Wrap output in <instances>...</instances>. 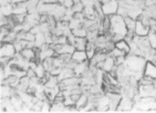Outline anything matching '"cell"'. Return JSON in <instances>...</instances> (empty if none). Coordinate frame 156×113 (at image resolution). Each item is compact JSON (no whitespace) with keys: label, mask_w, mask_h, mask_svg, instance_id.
<instances>
[{"label":"cell","mask_w":156,"mask_h":113,"mask_svg":"<svg viewBox=\"0 0 156 113\" xmlns=\"http://www.w3.org/2000/svg\"><path fill=\"white\" fill-rule=\"evenodd\" d=\"M1 57H7L12 59L16 54V50L12 43L3 42L1 45Z\"/></svg>","instance_id":"obj_4"},{"label":"cell","mask_w":156,"mask_h":113,"mask_svg":"<svg viewBox=\"0 0 156 113\" xmlns=\"http://www.w3.org/2000/svg\"><path fill=\"white\" fill-rule=\"evenodd\" d=\"M89 69V61H86L85 62H82V63L76 64L74 66L73 71L74 72V75L76 76H83L85 73Z\"/></svg>","instance_id":"obj_10"},{"label":"cell","mask_w":156,"mask_h":113,"mask_svg":"<svg viewBox=\"0 0 156 113\" xmlns=\"http://www.w3.org/2000/svg\"><path fill=\"white\" fill-rule=\"evenodd\" d=\"M51 105H50L48 103H43L41 107V111L42 112H48L49 111H51Z\"/></svg>","instance_id":"obj_25"},{"label":"cell","mask_w":156,"mask_h":113,"mask_svg":"<svg viewBox=\"0 0 156 113\" xmlns=\"http://www.w3.org/2000/svg\"><path fill=\"white\" fill-rule=\"evenodd\" d=\"M34 71L36 73V76L40 79L44 77V75H46V72H47L46 70L44 69V68L42 65V64H37Z\"/></svg>","instance_id":"obj_19"},{"label":"cell","mask_w":156,"mask_h":113,"mask_svg":"<svg viewBox=\"0 0 156 113\" xmlns=\"http://www.w3.org/2000/svg\"><path fill=\"white\" fill-rule=\"evenodd\" d=\"M148 38L152 48L156 49V33L150 31L148 35Z\"/></svg>","instance_id":"obj_21"},{"label":"cell","mask_w":156,"mask_h":113,"mask_svg":"<svg viewBox=\"0 0 156 113\" xmlns=\"http://www.w3.org/2000/svg\"><path fill=\"white\" fill-rule=\"evenodd\" d=\"M115 65V58L109 55L107 56V57L105 58L103 62L101 69L106 72H109L114 69Z\"/></svg>","instance_id":"obj_13"},{"label":"cell","mask_w":156,"mask_h":113,"mask_svg":"<svg viewBox=\"0 0 156 113\" xmlns=\"http://www.w3.org/2000/svg\"><path fill=\"white\" fill-rule=\"evenodd\" d=\"M115 47L123 52L126 56L130 54L131 49L130 43L126 39H122L115 43Z\"/></svg>","instance_id":"obj_12"},{"label":"cell","mask_w":156,"mask_h":113,"mask_svg":"<svg viewBox=\"0 0 156 113\" xmlns=\"http://www.w3.org/2000/svg\"><path fill=\"white\" fill-rule=\"evenodd\" d=\"M110 55L111 56H112L114 58H117L118 57H120V56H126V55L122 52L121 50H119L118 49H117L114 47L111 51L110 52Z\"/></svg>","instance_id":"obj_22"},{"label":"cell","mask_w":156,"mask_h":113,"mask_svg":"<svg viewBox=\"0 0 156 113\" xmlns=\"http://www.w3.org/2000/svg\"><path fill=\"white\" fill-rule=\"evenodd\" d=\"M110 17V28L108 33L111 37V40L114 43L120 39H124L128 32L124 17L116 14Z\"/></svg>","instance_id":"obj_1"},{"label":"cell","mask_w":156,"mask_h":113,"mask_svg":"<svg viewBox=\"0 0 156 113\" xmlns=\"http://www.w3.org/2000/svg\"><path fill=\"white\" fill-rule=\"evenodd\" d=\"M20 53L22 57L28 61L37 60V51L34 48H25Z\"/></svg>","instance_id":"obj_9"},{"label":"cell","mask_w":156,"mask_h":113,"mask_svg":"<svg viewBox=\"0 0 156 113\" xmlns=\"http://www.w3.org/2000/svg\"><path fill=\"white\" fill-rule=\"evenodd\" d=\"M119 0H110L107 3L102 4V11L105 16H111L118 13Z\"/></svg>","instance_id":"obj_3"},{"label":"cell","mask_w":156,"mask_h":113,"mask_svg":"<svg viewBox=\"0 0 156 113\" xmlns=\"http://www.w3.org/2000/svg\"><path fill=\"white\" fill-rule=\"evenodd\" d=\"M41 3L44 4H53L58 3V0H41Z\"/></svg>","instance_id":"obj_27"},{"label":"cell","mask_w":156,"mask_h":113,"mask_svg":"<svg viewBox=\"0 0 156 113\" xmlns=\"http://www.w3.org/2000/svg\"><path fill=\"white\" fill-rule=\"evenodd\" d=\"M150 32V27L143 24L140 20H137L134 30L135 35L139 37H147Z\"/></svg>","instance_id":"obj_7"},{"label":"cell","mask_w":156,"mask_h":113,"mask_svg":"<svg viewBox=\"0 0 156 113\" xmlns=\"http://www.w3.org/2000/svg\"><path fill=\"white\" fill-rule=\"evenodd\" d=\"M107 95L110 99L109 109L115 110L118 109L122 98L121 96L119 94V93L115 92H110Z\"/></svg>","instance_id":"obj_8"},{"label":"cell","mask_w":156,"mask_h":113,"mask_svg":"<svg viewBox=\"0 0 156 113\" xmlns=\"http://www.w3.org/2000/svg\"><path fill=\"white\" fill-rule=\"evenodd\" d=\"M87 43H88V40H87V38L76 37L74 46L76 50H85L86 48H87Z\"/></svg>","instance_id":"obj_14"},{"label":"cell","mask_w":156,"mask_h":113,"mask_svg":"<svg viewBox=\"0 0 156 113\" xmlns=\"http://www.w3.org/2000/svg\"><path fill=\"white\" fill-rule=\"evenodd\" d=\"M74 0H65L63 6L66 8L69 9V8H72V6L74 5Z\"/></svg>","instance_id":"obj_24"},{"label":"cell","mask_w":156,"mask_h":113,"mask_svg":"<svg viewBox=\"0 0 156 113\" xmlns=\"http://www.w3.org/2000/svg\"><path fill=\"white\" fill-rule=\"evenodd\" d=\"M155 63H156V49H155Z\"/></svg>","instance_id":"obj_28"},{"label":"cell","mask_w":156,"mask_h":113,"mask_svg":"<svg viewBox=\"0 0 156 113\" xmlns=\"http://www.w3.org/2000/svg\"><path fill=\"white\" fill-rule=\"evenodd\" d=\"M143 76L156 80V63L151 61H147L143 70Z\"/></svg>","instance_id":"obj_6"},{"label":"cell","mask_w":156,"mask_h":113,"mask_svg":"<svg viewBox=\"0 0 156 113\" xmlns=\"http://www.w3.org/2000/svg\"><path fill=\"white\" fill-rule=\"evenodd\" d=\"M72 33L73 34V35L76 37L86 38L87 36L88 31L84 26H82V27L77 28V29L72 30Z\"/></svg>","instance_id":"obj_18"},{"label":"cell","mask_w":156,"mask_h":113,"mask_svg":"<svg viewBox=\"0 0 156 113\" xmlns=\"http://www.w3.org/2000/svg\"><path fill=\"white\" fill-rule=\"evenodd\" d=\"M71 9L73 10V12L74 13H83V10H84V6H83V5L81 2H79L77 3H74Z\"/></svg>","instance_id":"obj_23"},{"label":"cell","mask_w":156,"mask_h":113,"mask_svg":"<svg viewBox=\"0 0 156 113\" xmlns=\"http://www.w3.org/2000/svg\"><path fill=\"white\" fill-rule=\"evenodd\" d=\"M124 19H125V24L128 31L134 32L137 20L130 18L129 16L124 17Z\"/></svg>","instance_id":"obj_16"},{"label":"cell","mask_w":156,"mask_h":113,"mask_svg":"<svg viewBox=\"0 0 156 113\" xmlns=\"http://www.w3.org/2000/svg\"><path fill=\"white\" fill-rule=\"evenodd\" d=\"M146 62L144 58L132 54L125 59L124 66L132 73L133 75L137 72H143Z\"/></svg>","instance_id":"obj_2"},{"label":"cell","mask_w":156,"mask_h":113,"mask_svg":"<svg viewBox=\"0 0 156 113\" xmlns=\"http://www.w3.org/2000/svg\"><path fill=\"white\" fill-rule=\"evenodd\" d=\"M88 102V98L87 96L85 94H81L79 98L76 101L75 107H76V109H83V107H85Z\"/></svg>","instance_id":"obj_17"},{"label":"cell","mask_w":156,"mask_h":113,"mask_svg":"<svg viewBox=\"0 0 156 113\" xmlns=\"http://www.w3.org/2000/svg\"><path fill=\"white\" fill-rule=\"evenodd\" d=\"M133 102L130 97H125L122 98L120 101V104L118 109H121V110L127 111L130 110L132 108Z\"/></svg>","instance_id":"obj_15"},{"label":"cell","mask_w":156,"mask_h":113,"mask_svg":"<svg viewBox=\"0 0 156 113\" xmlns=\"http://www.w3.org/2000/svg\"><path fill=\"white\" fill-rule=\"evenodd\" d=\"M145 7L152 6V5H156V0H144Z\"/></svg>","instance_id":"obj_26"},{"label":"cell","mask_w":156,"mask_h":113,"mask_svg":"<svg viewBox=\"0 0 156 113\" xmlns=\"http://www.w3.org/2000/svg\"><path fill=\"white\" fill-rule=\"evenodd\" d=\"M139 93L140 97H152L156 98V87L154 84L139 86Z\"/></svg>","instance_id":"obj_5"},{"label":"cell","mask_w":156,"mask_h":113,"mask_svg":"<svg viewBox=\"0 0 156 113\" xmlns=\"http://www.w3.org/2000/svg\"><path fill=\"white\" fill-rule=\"evenodd\" d=\"M71 59L76 64H80L88 61L85 50H76L71 56Z\"/></svg>","instance_id":"obj_11"},{"label":"cell","mask_w":156,"mask_h":113,"mask_svg":"<svg viewBox=\"0 0 156 113\" xmlns=\"http://www.w3.org/2000/svg\"><path fill=\"white\" fill-rule=\"evenodd\" d=\"M12 90L10 86H6V85H3L2 87H1V97L3 98H8V97L11 94Z\"/></svg>","instance_id":"obj_20"}]
</instances>
